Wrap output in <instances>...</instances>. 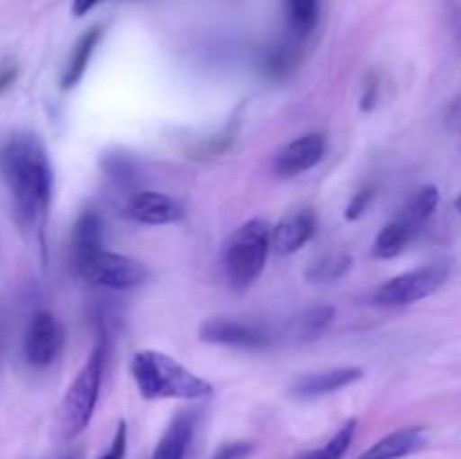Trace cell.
<instances>
[{"label": "cell", "mask_w": 461, "mask_h": 459, "mask_svg": "<svg viewBox=\"0 0 461 459\" xmlns=\"http://www.w3.org/2000/svg\"><path fill=\"white\" fill-rule=\"evenodd\" d=\"M0 174L25 228H43L52 201V166L39 138L18 133L0 148Z\"/></svg>", "instance_id": "cell-1"}, {"label": "cell", "mask_w": 461, "mask_h": 459, "mask_svg": "<svg viewBox=\"0 0 461 459\" xmlns=\"http://www.w3.org/2000/svg\"><path fill=\"white\" fill-rule=\"evenodd\" d=\"M135 387L140 396L147 400L158 399H183L198 400L214 394L212 382L189 372L185 364L171 358L165 351L144 349L138 351L131 360Z\"/></svg>", "instance_id": "cell-2"}, {"label": "cell", "mask_w": 461, "mask_h": 459, "mask_svg": "<svg viewBox=\"0 0 461 459\" xmlns=\"http://www.w3.org/2000/svg\"><path fill=\"white\" fill-rule=\"evenodd\" d=\"M270 250V225L264 219H250L234 230L223 248L225 282L234 291H246L264 273Z\"/></svg>", "instance_id": "cell-3"}, {"label": "cell", "mask_w": 461, "mask_h": 459, "mask_svg": "<svg viewBox=\"0 0 461 459\" xmlns=\"http://www.w3.org/2000/svg\"><path fill=\"white\" fill-rule=\"evenodd\" d=\"M102 376L104 346L97 345L93 354H90V358L86 360L84 367L79 369L72 385L63 394L61 405H59V435H61V439H75V436H79L88 428L95 408H97Z\"/></svg>", "instance_id": "cell-4"}, {"label": "cell", "mask_w": 461, "mask_h": 459, "mask_svg": "<svg viewBox=\"0 0 461 459\" xmlns=\"http://www.w3.org/2000/svg\"><path fill=\"white\" fill-rule=\"evenodd\" d=\"M75 270L86 282L108 288V291H131V288L142 286L149 279V268L142 261L129 255L108 252L104 248L75 264Z\"/></svg>", "instance_id": "cell-5"}, {"label": "cell", "mask_w": 461, "mask_h": 459, "mask_svg": "<svg viewBox=\"0 0 461 459\" xmlns=\"http://www.w3.org/2000/svg\"><path fill=\"white\" fill-rule=\"evenodd\" d=\"M450 268L446 264L421 266L417 270L392 277L390 282L381 284L374 291L372 300L378 306H408L414 302H421L439 291L448 279Z\"/></svg>", "instance_id": "cell-6"}, {"label": "cell", "mask_w": 461, "mask_h": 459, "mask_svg": "<svg viewBox=\"0 0 461 459\" xmlns=\"http://www.w3.org/2000/svg\"><path fill=\"white\" fill-rule=\"evenodd\" d=\"M63 342H66V333H63L61 322L50 310H39L32 315L25 340H23L25 360L32 367H50L61 354Z\"/></svg>", "instance_id": "cell-7"}, {"label": "cell", "mask_w": 461, "mask_h": 459, "mask_svg": "<svg viewBox=\"0 0 461 459\" xmlns=\"http://www.w3.org/2000/svg\"><path fill=\"white\" fill-rule=\"evenodd\" d=\"M198 336H201L203 342H210V345L234 346V349L243 351L268 349L270 342H273V336L266 328H261L259 324L239 322V320L230 318L207 320V322L201 324Z\"/></svg>", "instance_id": "cell-8"}, {"label": "cell", "mask_w": 461, "mask_h": 459, "mask_svg": "<svg viewBox=\"0 0 461 459\" xmlns=\"http://www.w3.org/2000/svg\"><path fill=\"white\" fill-rule=\"evenodd\" d=\"M327 153V138L322 133H309L293 140L286 147H282L275 156L273 169L282 178H293L304 171L313 169Z\"/></svg>", "instance_id": "cell-9"}, {"label": "cell", "mask_w": 461, "mask_h": 459, "mask_svg": "<svg viewBox=\"0 0 461 459\" xmlns=\"http://www.w3.org/2000/svg\"><path fill=\"white\" fill-rule=\"evenodd\" d=\"M185 207L162 192L142 189L129 198V216L142 225H174L185 219Z\"/></svg>", "instance_id": "cell-10"}, {"label": "cell", "mask_w": 461, "mask_h": 459, "mask_svg": "<svg viewBox=\"0 0 461 459\" xmlns=\"http://www.w3.org/2000/svg\"><path fill=\"white\" fill-rule=\"evenodd\" d=\"M318 220L311 210L295 212V214L286 216L279 220L275 228H270V248L279 252V255H295L300 248L313 238Z\"/></svg>", "instance_id": "cell-11"}, {"label": "cell", "mask_w": 461, "mask_h": 459, "mask_svg": "<svg viewBox=\"0 0 461 459\" xmlns=\"http://www.w3.org/2000/svg\"><path fill=\"white\" fill-rule=\"evenodd\" d=\"M363 369L360 367H336V369H324V372L306 374V376L297 378L295 385L291 387V394L297 399H318V396L333 394L351 382L363 378Z\"/></svg>", "instance_id": "cell-12"}, {"label": "cell", "mask_w": 461, "mask_h": 459, "mask_svg": "<svg viewBox=\"0 0 461 459\" xmlns=\"http://www.w3.org/2000/svg\"><path fill=\"white\" fill-rule=\"evenodd\" d=\"M423 444H426V430L423 428H401V430L390 432L383 439H378L376 444L369 446L356 459H403L408 454L417 453Z\"/></svg>", "instance_id": "cell-13"}, {"label": "cell", "mask_w": 461, "mask_h": 459, "mask_svg": "<svg viewBox=\"0 0 461 459\" xmlns=\"http://www.w3.org/2000/svg\"><path fill=\"white\" fill-rule=\"evenodd\" d=\"M104 248V223L97 212L88 210L77 219L72 228V261L79 264L86 256Z\"/></svg>", "instance_id": "cell-14"}, {"label": "cell", "mask_w": 461, "mask_h": 459, "mask_svg": "<svg viewBox=\"0 0 461 459\" xmlns=\"http://www.w3.org/2000/svg\"><path fill=\"white\" fill-rule=\"evenodd\" d=\"M194 436V418L192 414L180 412L169 428L165 430L162 439L158 441L156 450H153L151 459H185L189 444Z\"/></svg>", "instance_id": "cell-15"}, {"label": "cell", "mask_w": 461, "mask_h": 459, "mask_svg": "<svg viewBox=\"0 0 461 459\" xmlns=\"http://www.w3.org/2000/svg\"><path fill=\"white\" fill-rule=\"evenodd\" d=\"M99 39H102V27H90L88 32L79 36V40L75 43V50H72L70 58L66 63V70H63L61 76V88L72 90L81 79H84L86 70H88L90 57H93L95 48H97Z\"/></svg>", "instance_id": "cell-16"}, {"label": "cell", "mask_w": 461, "mask_h": 459, "mask_svg": "<svg viewBox=\"0 0 461 459\" xmlns=\"http://www.w3.org/2000/svg\"><path fill=\"white\" fill-rule=\"evenodd\" d=\"M333 315H336V310L331 306H313V309L304 310V313H300L286 324L288 338L297 342L315 340V338H320L327 331Z\"/></svg>", "instance_id": "cell-17"}, {"label": "cell", "mask_w": 461, "mask_h": 459, "mask_svg": "<svg viewBox=\"0 0 461 459\" xmlns=\"http://www.w3.org/2000/svg\"><path fill=\"white\" fill-rule=\"evenodd\" d=\"M417 228H412L410 223H405L403 219H396L392 223H387L385 228L378 232L376 241L372 246V255L376 259H394L401 252L408 248V243L412 241Z\"/></svg>", "instance_id": "cell-18"}, {"label": "cell", "mask_w": 461, "mask_h": 459, "mask_svg": "<svg viewBox=\"0 0 461 459\" xmlns=\"http://www.w3.org/2000/svg\"><path fill=\"white\" fill-rule=\"evenodd\" d=\"M439 207V189L435 184H426L419 192H414V196L405 202V207L401 210L399 219H403L405 223H410L412 228H421L428 219L437 212Z\"/></svg>", "instance_id": "cell-19"}, {"label": "cell", "mask_w": 461, "mask_h": 459, "mask_svg": "<svg viewBox=\"0 0 461 459\" xmlns=\"http://www.w3.org/2000/svg\"><path fill=\"white\" fill-rule=\"evenodd\" d=\"M356 428H358V421H356V418H349V421H345L338 428V432L327 441V444L320 446V448L315 450H309V453L302 454L300 459H342L347 450H349L351 441H354Z\"/></svg>", "instance_id": "cell-20"}, {"label": "cell", "mask_w": 461, "mask_h": 459, "mask_svg": "<svg viewBox=\"0 0 461 459\" xmlns=\"http://www.w3.org/2000/svg\"><path fill=\"white\" fill-rule=\"evenodd\" d=\"M288 22L300 39L309 36L318 25V0H286Z\"/></svg>", "instance_id": "cell-21"}, {"label": "cell", "mask_w": 461, "mask_h": 459, "mask_svg": "<svg viewBox=\"0 0 461 459\" xmlns=\"http://www.w3.org/2000/svg\"><path fill=\"white\" fill-rule=\"evenodd\" d=\"M351 268V256L347 255H331L320 259L318 264H313L306 273V279L313 284H331L336 279H340L342 274L349 273Z\"/></svg>", "instance_id": "cell-22"}, {"label": "cell", "mask_w": 461, "mask_h": 459, "mask_svg": "<svg viewBox=\"0 0 461 459\" xmlns=\"http://www.w3.org/2000/svg\"><path fill=\"white\" fill-rule=\"evenodd\" d=\"M374 198H376V189H372V187H365V189H360L358 194H354V198H351L349 205H347V210H345V219L358 220L360 216L367 212V207L372 205Z\"/></svg>", "instance_id": "cell-23"}, {"label": "cell", "mask_w": 461, "mask_h": 459, "mask_svg": "<svg viewBox=\"0 0 461 459\" xmlns=\"http://www.w3.org/2000/svg\"><path fill=\"white\" fill-rule=\"evenodd\" d=\"M257 446L252 441H228V444L219 446L212 459H248L255 453Z\"/></svg>", "instance_id": "cell-24"}, {"label": "cell", "mask_w": 461, "mask_h": 459, "mask_svg": "<svg viewBox=\"0 0 461 459\" xmlns=\"http://www.w3.org/2000/svg\"><path fill=\"white\" fill-rule=\"evenodd\" d=\"M104 169L120 184H129L133 180V165L126 158H106L104 160Z\"/></svg>", "instance_id": "cell-25"}, {"label": "cell", "mask_w": 461, "mask_h": 459, "mask_svg": "<svg viewBox=\"0 0 461 459\" xmlns=\"http://www.w3.org/2000/svg\"><path fill=\"white\" fill-rule=\"evenodd\" d=\"M126 446H129V432H126V423H117L115 436H113V444L106 453L99 459H124L126 457Z\"/></svg>", "instance_id": "cell-26"}, {"label": "cell", "mask_w": 461, "mask_h": 459, "mask_svg": "<svg viewBox=\"0 0 461 459\" xmlns=\"http://www.w3.org/2000/svg\"><path fill=\"white\" fill-rule=\"evenodd\" d=\"M18 79V63L12 58H3L0 61V94L7 93Z\"/></svg>", "instance_id": "cell-27"}, {"label": "cell", "mask_w": 461, "mask_h": 459, "mask_svg": "<svg viewBox=\"0 0 461 459\" xmlns=\"http://www.w3.org/2000/svg\"><path fill=\"white\" fill-rule=\"evenodd\" d=\"M376 93H378L376 79H369L367 86H365L363 99H360V104H363V111H372V108L376 106Z\"/></svg>", "instance_id": "cell-28"}, {"label": "cell", "mask_w": 461, "mask_h": 459, "mask_svg": "<svg viewBox=\"0 0 461 459\" xmlns=\"http://www.w3.org/2000/svg\"><path fill=\"white\" fill-rule=\"evenodd\" d=\"M99 3H102V0H72V14H75V16H86V14L93 7H97Z\"/></svg>", "instance_id": "cell-29"}, {"label": "cell", "mask_w": 461, "mask_h": 459, "mask_svg": "<svg viewBox=\"0 0 461 459\" xmlns=\"http://www.w3.org/2000/svg\"><path fill=\"white\" fill-rule=\"evenodd\" d=\"M455 210H457L459 214H461V194L457 196V201H455Z\"/></svg>", "instance_id": "cell-30"}]
</instances>
